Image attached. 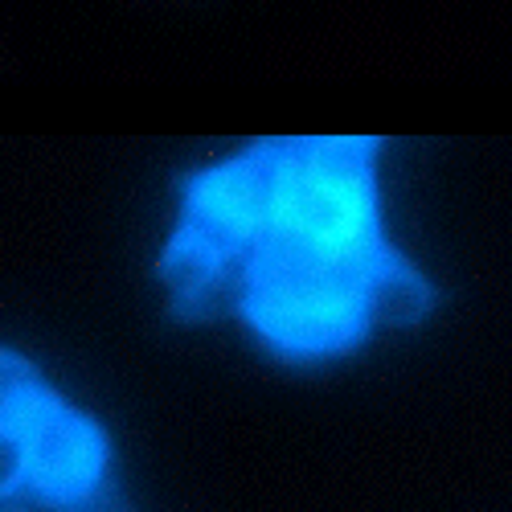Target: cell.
<instances>
[{
    "instance_id": "30bf717a",
    "label": "cell",
    "mask_w": 512,
    "mask_h": 512,
    "mask_svg": "<svg viewBox=\"0 0 512 512\" xmlns=\"http://www.w3.org/2000/svg\"><path fill=\"white\" fill-rule=\"evenodd\" d=\"M0 512H29L25 496H0Z\"/></svg>"
},
{
    "instance_id": "5b68a950",
    "label": "cell",
    "mask_w": 512,
    "mask_h": 512,
    "mask_svg": "<svg viewBox=\"0 0 512 512\" xmlns=\"http://www.w3.org/2000/svg\"><path fill=\"white\" fill-rule=\"evenodd\" d=\"M230 263H238V259H230L226 250H218L205 234L181 226L177 238L164 250L160 275H164L168 291H173L177 308L189 312V316H201V304L213 300V291L230 283Z\"/></svg>"
},
{
    "instance_id": "8992f818",
    "label": "cell",
    "mask_w": 512,
    "mask_h": 512,
    "mask_svg": "<svg viewBox=\"0 0 512 512\" xmlns=\"http://www.w3.org/2000/svg\"><path fill=\"white\" fill-rule=\"evenodd\" d=\"M431 312V287H426L402 259L390 250H381L369 279H365V320L369 328L377 324H418Z\"/></svg>"
},
{
    "instance_id": "9c48e42d",
    "label": "cell",
    "mask_w": 512,
    "mask_h": 512,
    "mask_svg": "<svg viewBox=\"0 0 512 512\" xmlns=\"http://www.w3.org/2000/svg\"><path fill=\"white\" fill-rule=\"evenodd\" d=\"M62 512H127L107 488H99V492H91V496H82L78 504H70V508H62Z\"/></svg>"
},
{
    "instance_id": "7a4b0ae2",
    "label": "cell",
    "mask_w": 512,
    "mask_h": 512,
    "mask_svg": "<svg viewBox=\"0 0 512 512\" xmlns=\"http://www.w3.org/2000/svg\"><path fill=\"white\" fill-rule=\"evenodd\" d=\"M373 140H291L275 205L287 230L340 259H377L386 242L373 197Z\"/></svg>"
},
{
    "instance_id": "277c9868",
    "label": "cell",
    "mask_w": 512,
    "mask_h": 512,
    "mask_svg": "<svg viewBox=\"0 0 512 512\" xmlns=\"http://www.w3.org/2000/svg\"><path fill=\"white\" fill-rule=\"evenodd\" d=\"M21 447H25V488H21L25 500L50 504L62 512L103 488L107 439L87 414L58 402V394H50L25 422Z\"/></svg>"
},
{
    "instance_id": "6da1fadb",
    "label": "cell",
    "mask_w": 512,
    "mask_h": 512,
    "mask_svg": "<svg viewBox=\"0 0 512 512\" xmlns=\"http://www.w3.org/2000/svg\"><path fill=\"white\" fill-rule=\"evenodd\" d=\"M238 263V308L275 353L336 357L369 332L365 279L373 259H340L271 226Z\"/></svg>"
},
{
    "instance_id": "ba28073f",
    "label": "cell",
    "mask_w": 512,
    "mask_h": 512,
    "mask_svg": "<svg viewBox=\"0 0 512 512\" xmlns=\"http://www.w3.org/2000/svg\"><path fill=\"white\" fill-rule=\"evenodd\" d=\"M25 447L21 435L0 426V496H25Z\"/></svg>"
},
{
    "instance_id": "3957f363",
    "label": "cell",
    "mask_w": 512,
    "mask_h": 512,
    "mask_svg": "<svg viewBox=\"0 0 512 512\" xmlns=\"http://www.w3.org/2000/svg\"><path fill=\"white\" fill-rule=\"evenodd\" d=\"M283 156L287 144L267 140L254 152L193 177L185 193V226L205 234L230 259H242L275 226Z\"/></svg>"
},
{
    "instance_id": "52a82bcc",
    "label": "cell",
    "mask_w": 512,
    "mask_h": 512,
    "mask_svg": "<svg viewBox=\"0 0 512 512\" xmlns=\"http://www.w3.org/2000/svg\"><path fill=\"white\" fill-rule=\"evenodd\" d=\"M46 398H50V390H46V381L37 377V369L25 357L0 349V426L21 435L25 422L37 414V406Z\"/></svg>"
}]
</instances>
